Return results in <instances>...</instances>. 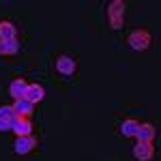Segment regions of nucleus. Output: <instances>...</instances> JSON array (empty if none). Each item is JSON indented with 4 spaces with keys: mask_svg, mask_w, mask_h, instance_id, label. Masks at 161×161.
Returning a JSON list of instances; mask_svg holds the SVG:
<instances>
[{
    "mask_svg": "<svg viewBox=\"0 0 161 161\" xmlns=\"http://www.w3.org/2000/svg\"><path fill=\"white\" fill-rule=\"evenodd\" d=\"M127 41H129V47L136 52H144L150 47V32L148 30H133L129 37H127Z\"/></svg>",
    "mask_w": 161,
    "mask_h": 161,
    "instance_id": "nucleus-1",
    "label": "nucleus"
},
{
    "mask_svg": "<svg viewBox=\"0 0 161 161\" xmlns=\"http://www.w3.org/2000/svg\"><path fill=\"white\" fill-rule=\"evenodd\" d=\"M108 15H110V26L112 28H123L125 26V2L123 0H116L108 7Z\"/></svg>",
    "mask_w": 161,
    "mask_h": 161,
    "instance_id": "nucleus-2",
    "label": "nucleus"
},
{
    "mask_svg": "<svg viewBox=\"0 0 161 161\" xmlns=\"http://www.w3.org/2000/svg\"><path fill=\"white\" fill-rule=\"evenodd\" d=\"M17 120V114L11 105H0V131H9Z\"/></svg>",
    "mask_w": 161,
    "mask_h": 161,
    "instance_id": "nucleus-3",
    "label": "nucleus"
},
{
    "mask_svg": "<svg viewBox=\"0 0 161 161\" xmlns=\"http://www.w3.org/2000/svg\"><path fill=\"white\" fill-rule=\"evenodd\" d=\"M35 146H37V140H35L32 136H19V137H15L13 150H15L17 155H28Z\"/></svg>",
    "mask_w": 161,
    "mask_h": 161,
    "instance_id": "nucleus-4",
    "label": "nucleus"
},
{
    "mask_svg": "<svg viewBox=\"0 0 161 161\" xmlns=\"http://www.w3.org/2000/svg\"><path fill=\"white\" fill-rule=\"evenodd\" d=\"M133 157L137 161H150L155 157V146L150 142H137L133 146Z\"/></svg>",
    "mask_w": 161,
    "mask_h": 161,
    "instance_id": "nucleus-5",
    "label": "nucleus"
},
{
    "mask_svg": "<svg viewBox=\"0 0 161 161\" xmlns=\"http://www.w3.org/2000/svg\"><path fill=\"white\" fill-rule=\"evenodd\" d=\"M56 71H58L60 75H64V77L73 75L75 73V60L71 58V56H67V54L58 56V58H56Z\"/></svg>",
    "mask_w": 161,
    "mask_h": 161,
    "instance_id": "nucleus-6",
    "label": "nucleus"
},
{
    "mask_svg": "<svg viewBox=\"0 0 161 161\" xmlns=\"http://www.w3.org/2000/svg\"><path fill=\"white\" fill-rule=\"evenodd\" d=\"M155 136H157L155 125H150V123H140L137 125V133H136L137 142H153Z\"/></svg>",
    "mask_w": 161,
    "mask_h": 161,
    "instance_id": "nucleus-7",
    "label": "nucleus"
},
{
    "mask_svg": "<svg viewBox=\"0 0 161 161\" xmlns=\"http://www.w3.org/2000/svg\"><path fill=\"white\" fill-rule=\"evenodd\" d=\"M43 97H45V90H43V86H39V84H30V86H26L24 99L30 101L32 105H35V103H39Z\"/></svg>",
    "mask_w": 161,
    "mask_h": 161,
    "instance_id": "nucleus-8",
    "label": "nucleus"
},
{
    "mask_svg": "<svg viewBox=\"0 0 161 161\" xmlns=\"http://www.w3.org/2000/svg\"><path fill=\"white\" fill-rule=\"evenodd\" d=\"M11 131L17 137L19 136H30V133H32V123H30L28 118H24V116H17V120H15V125H13Z\"/></svg>",
    "mask_w": 161,
    "mask_h": 161,
    "instance_id": "nucleus-9",
    "label": "nucleus"
},
{
    "mask_svg": "<svg viewBox=\"0 0 161 161\" xmlns=\"http://www.w3.org/2000/svg\"><path fill=\"white\" fill-rule=\"evenodd\" d=\"M11 108L15 110V114H17V116H24V118H30V114L35 112V105H32L30 101H26V99H17Z\"/></svg>",
    "mask_w": 161,
    "mask_h": 161,
    "instance_id": "nucleus-10",
    "label": "nucleus"
},
{
    "mask_svg": "<svg viewBox=\"0 0 161 161\" xmlns=\"http://www.w3.org/2000/svg\"><path fill=\"white\" fill-rule=\"evenodd\" d=\"M15 35H17L15 26L7 19H0V41H11V39H15Z\"/></svg>",
    "mask_w": 161,
    "mask_h": 161,
    "instance_id": "nucleus-11",
    "label": "nucleus"
},
{
    "mask_svg": "<svg viewBox=\"0 0 161 161\" xmlns=\"http://www.w3.org/2000/svg\"><path fill=\"white\" fill-rule=\"evenodd\" d=\"M26 84L24 80H15V82H11V86H9V95H11L13 99H24V92H26Z\"/></svg>",
    "mask_w": 161,
    "mask_h": 161,
    "instance_id": "nucleus-12",
    "label": "nucleus"
},
{
    "mask_svg": "<svg viewBox=\"0 0 161 161\" xmlns=\"http://www.w3.org/2000/svg\"><path fill=\"white\" fill-rule=\"evenodd\" d=\"M137 120H133V118H127L123 125H120V133L123 136H127V137H136V133H137Z\"/></svg>",
    "mask_w": 161,
    "mask_h": 161,
    "instance_id": "nucleus-13",
    "label": "nucleus"
},
{
    "mask_svg": "<svg viewBox=\"0 0 161 161\" xmlns=\"http://www.w3.org/2000/svg\"><path fill=\"white\" fill-rule=\"evenodd\" d=\"M19 50V43H17V39H11V41H0V54L4 56V54H17Z\"/></svg>",
    "mask_w": 161,
    "mask_h": 161,
    "instance_id": "nucleus-14",
    "label": "nucleus"
}]
</instances>
